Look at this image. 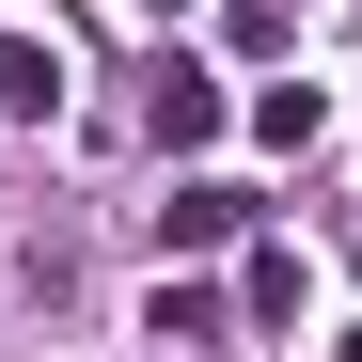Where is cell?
<instances>
[{
    "label": "cell",
    "mask_w": 362,
    "mask_h": 362,
    "mask_svg": "<svg viewBox=\"0 0 362 362\" xmlns=\"http://www.w3.org/2000/svg\"><path fill=\"white\" fill-rule=\"evenodd\" d=\"M142 142H173V158L221 142V79L205 64H142Z\"/></svg>",
    "instance_id": "6da1fadb"
},
{
    "label": "cell",
    "mask_w": 362,
    "mask_h": 362,
    "mask_svg": "<svg viewBox=\"0 0 362 362\" xmlns=\"http://www.w3.org/2000/svg\"><path fill=\"white\" fill-rule=\"evenodd\" d=\"M236 221H252V189H221V173H189V189L158 205V252H221Z\"/></svg>",
    "instance_id": "7a4b0ae2"
},
{
    "label": "cell",
    "mask_w": 362,
    "mask_h": 362,
    "mask_svg": "<svg viewBox=\"0 0 362 362\" xmlns=\"http://www.w3.org/2000/svg\"><path fill=\"white\" fill-rule=\"evenodd\" d=\"M47 110H64V64L32 32H0V127H47Z\"/></svg>",
    "instance_id": "3957f363"
},
{
    "label": "cell",
    "mask_w": 362,
    "mask_h": 362,
    "mask_svg": "<svg viewBox=\"0 0 362 362\" xmlns=\"http://www.w3.org/2000/svg\"><path fill=\"white\" fill-rule=\"evenodd\" d=\"M142 331H158V346H221V331H236V299H205V284H158V299H142Z\"/></svg>",
    "instance_id": "277c9868"
},
{
    "label": "cell",
    "mask_w": 362,
    "mask_h": 362,
    "mask_svg": "<svg viewBox=\"0 0 362 362\" xmlns=\"http://www.w3.org/2000/svg\"><path fill=\"white\" fill-rule=\"evenodd\" d=\"M252 127H268V142L299 158V142H315V79H268V95H252Z\"/></svg>",
    "instance_id": "5b68a950"
},
{
    "label": "cell",
    "mask_w": 362,
    "mask_h": 362,
    "mask_svg": "<svg viewBox=\"0 0 362 362\" xmlns=\"http://www.w3.org/2000/svg\"><path fill=\"white\" fill-rule=\"evenodd\" d=\"M331 362H362V331H346V346H331Z\"/></svg>",
    "instance_id": "8992f818"
}]
</instances>
